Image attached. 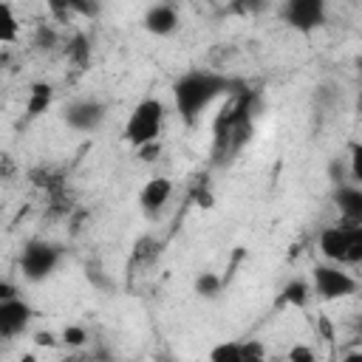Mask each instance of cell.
<instances>
[{"instance_id":"cell-12","label":"cell","mask_w":362,"mask_h":362,"mask_svg":"<svg viewBox=\"0 0 362 362\" xmlns=\"http://www.w3.org/2000/svg\"><path fill=\"white\" fill-rule=\"evenodd\" d=\"M334 204L339 209V218L362 221V187L356 181H339L334 187Z\"/></svg>"},{"instance_id":"cell-9","label":"cell","mask_w":362,"mask_h":362,"mask_svg":"<svg viewBox=\"0 0 362 362\" xmlns=\"http://www.w3.org/2000/svg\"><path fill=\"white\" fill-rule=\"evenodd\" d=\"M178 25H181L178 8L170 0H158V3L147 6V11L141 14V28L153 37H170L178 31Z\"/></svg>"},{"instance_id":"cell-11","label":"cell","mask_w":362,"mask_h":362,"mask_svg":"<svg viewBox=\"0 0 362 362\" xmlns=\"http://www.w3.org/2000/svg\"><path fill=\"white\" fill-rule=\"evenodd\" d=\"M263 356H266L263 345L246 342V339H226L209 351L212 362H252V359H263Z\"/></svg>"},{"instance_id":"cell-20","label":"cell","mask_w":362,"mask_h":362,"mask_svg":"<svg viewBox=\"0 0 362 362\" xmlns=\"http://www.w3.org/2000/svg\"><path fill=\"white\" fill-rule=\"evenodd\" d=\"M351 181H362V147L351 144Z\"/></svg>"},{"instance_id":"cell-3","label":"cell","mask_w":362,"mask_h":362,"mask_svg":"<svg viewBox=\"0 0 362 362\" xmlns=\"http://www.w3.org/2000/svg\"><path fill=\"white\" fill-rule=\"evenodd\" d=\"M164 119H167V105L158 96H144L127 113L122 136L133 150H139L150 141H158V136L164 130Z\"/></svg>"},{"instance_id":"cell-5","label":"cell","mask_w":362,"mask_h":362,"mask_svg":"<svg viewBox=\"0 0 362 362\" xmlns=\"http://www.w3.org/2000/svg\"><path fill=\"white\" fill-rule=\"evenodd\" d=\"M308 283H311V291L325 303L345 300V297L356 294V288H359V280L348 272V266H339V263H331V260L317 263L311 269V280Z\"/></svg>"},{"instance_id":"cell-18","label":"cell","mask_w":362,"mask_h":362,"mask_svg":"<svg viewBox=\"0 0 362 362\" xmlns=\"http://www.w3.org/2000/svg\"><path fill=\"white\" fill-rule=\"evenodd\" d=\"M221 288H223V277L215 272H201L195 277V294L204 300H215L221 294Z\"/></svg>"},{"instance_id":"cell-13","label":"cell","mask_w":362,"mask_h":362,"mask_svg":"<svg viewBox=\"0 0 362 362\" xmlns=\"http://www.w3.org/2000/svg\"><path fill=\"white\" fill-rule=\"evenodd\" d=\"M48 11L57 23H68L74 17H96L99 14V3L96 0H45Z\"/></svg>"},{"instance_id":"cell-15","label":"cell","mask_w":362,"mask_h":362,"mask_svg":"<svg viewBox=\"0 0 362 362\" xmlns=\"http://www.w3.org/2000/svg\"><path fill=\"white\" fill-rule=\"evenodd\" d=\"M20 37V17L8 0H0V45H11Z\"/></svg>"},{"instance_id":"cell-23","label":"cell","mask_w":362,"mask_h":362,"mask_svg":"<svg viewBox=\"0 0 362 362\" xmlns=\"http://www.w3.org/2000/svg\"><path fill=\"white\" fill-rule=\"evenodd\" d=\"M34 342H37V345H57V339H54V334H51V331L37 334V337H34Z\"/></svg>"},{"instance_id":"cell-17","label":"cell","mask_w":362,"mask_h":362,"mask_svg":"<svg viewBox=\"0 0 362 362\" xmlns=\"http://www.w3.org/2000/svg\"><path fill=\"white\" fill-rule=\"evenodd\" d=\"M65 59L74 62L76 68H85V65H88V59H90V42H88L85 34H74V37L68 40V45H65Z\"/></svg>"},{"instance_id":"cell-10","label":"cell","mask_w":362,"mask_h":362,"mask_svg":"<svg viewBox=\"0 0 362 362\" xmlns=\"http://www.w3.org/2000/svg\"><path fill=\"white\" fill-rule=\"evenodd\" d=\"M173 198V181L167 175H153L144 181V187L139 189V206L144 215L156 218Z\"/></svg>"},{"instance_id":"cell-4","label":"cell","mask_w":362,"mask_h":362,"mask_svg":"<svg viewBox=\"0 0 362 362\" xmlns=\"http://www.w3.org/2000/svg\"><path fill=\"white\" fill-rule=\"evenodd\" d=\"M65 257V249L54 240H45V238H31L23 243L20 249V274L28 280V283H45L62 263Z\"/></svg>"},{"instance_id":"cell-1","label":"cell","mask_w":362,"mask_h":362,"mask_svg":"<svg viewBox=\"0 0 362 362\" xmlns=\"http://www.w3.org/2000/svg\"><path fill=\"white\" fill-rule=\"evenodd\" d=\"M238 82L226 74L209 71V68H189L184 71L175 82H173V105L178 110V116L192 124L215 99L226 96Z\"/></svg>"},{"instance_id":"cell-7","label":"cell","mask_w":362,"mask_h":362,"mask_svg":"<svg viewBox=\"0 0 362 362\" xmlns=\"http://www.w3.org/2000/svg\"><path fill=\"white\" fill-rule=\"evenodd\" d=\"M280 17L288 28L300 34H311L328 20V0H283Z\"/></svg>"},{"instance_id":"cell-24","label":"cell","mask_w":362,"mask_h":362,"mask_svg":"<svg viewBox=\"0 0 362 362\" xmlns=\"http://www.w3.org/2000/svg\"><path fill=\"white\" fill-rule=\"evenodd\" d=\"M170 3H175V0H170Z\"/></svg>"},{"instance_id":"cell-6","label":"cell","mask_w":362,"mask_h":362,"mask_svg":"<svg viewBox=\"0 0 362 362\" xmlns=\"http://www.w3.org/2000/svg\"><path fill=\"white\" fill-rule=\"evenodd\" d=\"M62 124L74 133H96L107 119V105L99 96H74L62 105Z\"/></svg>"},{"instance_id":"cell-22","label":"cell","mask_w":362,"mask_h":362,"mask_svg":"<svg viewBox=\"0 0 362 362\" xmlns=\"http://www.w3.org/2000/svg\"><path fill=\"white\" fill-rule=\"evenodd\" d=\"M288 359H294V362H297V359L311 362V359H314V354H311L308 348H291V351H288Z\"/></svg>"},{"instance_id":"cell-2","label":"cell","mask_w":362,"mask_h":362,"mask_svg":"<svg viewBox=\"0 0 362 362\" xmlns=\"http://www.w3.org/2000/svg\"><path fill=\"white\" fill-rule=\"evenodd\" d=\"M320 255L339 266H359L362 263V221H345L322 226L317 238Z\"/></svg>"},{"instance_id":"cell-14","label":"cell","mask_w":362,"mask_h":362,"mask_svg":"<svg viewBox=\"0 0 362 362\" xmlns=\"http://www.w3.org/2000/svg\"><path fill=\"white\" fill-rule=\"evenodd\" d=\"M51 102H54V85L51 82H31V88H28V102H25V116L28 119H37V116H42L48 107H51Z\"/></svg>"},{"instance_id":"cell-21","label":"cell","mask_w":362,"mask_h":362,"mask_svg":"<svg viewBox=\"0 0 362 362\" xmlns=\"http://www.w3.org/2000/svg\"><path fill=\"white\" fill-rule=\"evenodd\" d=\"M20 288L11 283V280H0V300H8V297H17Z\"/></svg>"},{"instance_id":"cell-16","label":"cell","mask_w":362,"mask_h":362,"mask_svg":"<svg viewBox=\"0 0 362 362\" xmlns=\"http://www.w3.org/2000/svg\"><path fill=\"white\" fill-rule=\"evenodd\" d=\"M311 297H314L311 283H308V280H303V277L288 280V283L283 286V291H280V300H283V303H288V305H294V308L308 305V300H311Z\"/></svg>"},{"instance_id":"cell-19","label":"cell","mask_w":362,"mask_h":362,"mask_svg":"<svg viewBox=\"0 0 362 362\" xmlns=\"http://www.w3.org/2000/svg\"><path fill=\"white\" fill-rule=\"evenodd\" d=\"M85 339H88V331H85L82 325H65V328H62V342H65V345L79 348V345H85Z\"/></svg>"},{"instance_id":"cell-8","label":"cell","mask_w":362,"mask_h":362,"mask_svg":"<svg viewBox=\"0 0 362 362\" xmlns=\"http://www.w3.org/2000/svg\"><path fill=\"white\" fill-rule=\"evenodd\" d=\"M31 320H34V308L20 294L0 300V339H14L25 334Z\"/></svg>"}]
</instances>
